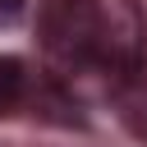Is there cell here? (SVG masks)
<instances>
[{
  "instance_id": "cell-2",
  "label": "cell",
  "mask_w": 147,
  "mask_h": 147,
  "mask_svg": "<svg viewBox=\"0 0 147 147\" xmlns=\"http://www.w3.org/2000/svg\"><path fill=\"white\" fill-rule=\"evenodd\" d=\"M119 115L138 138H147V69H133L129 78H119Z\"/></svg>"
},
{
  "instance_id": "cell-1",
  "label": "cell",
  "mask_w": 147,
  "mask_h": 147,
  "mask_svg": "<svg viewBox=\"0 0 147 147\" xmlns=\"http://www.w3.org/2000/svg\"><path fill=\"white\" fill-rule=\"evenodd\" d=\"M41 46L60 69L129 78L147 60V18L138 0H46Z\"/></svg>"
},
{
  "instance_id": "cell-3",
  "label": "cell",
  "mask_w": 147,
  "mask_h": 147,
  "mask_svg": "<svg viewBox=\"0 0 147 147\" xmlns=\"http://www.w3.org/2000/svg\"><path fill=\"white\" fill-rule=\"evenodd\" d=\"M23 96H28V69L14 55H0V115L18 110Z\"/></svg>"
},
{
  "instance_id": "cell-4",
  "label": "cell",
  "mask_w": 147,
  "mask_h": 147,
  "mask_svg": "<svg viewBox=\"0 0 147 147\" xmlns=\"http://www.w3.org/2000/svg\"><path fill=\"white\" fill-rule=\"evenodd\" d=\"M18 9H23V0H0V18H14Z\"/></svg>"
}]
</instances>
